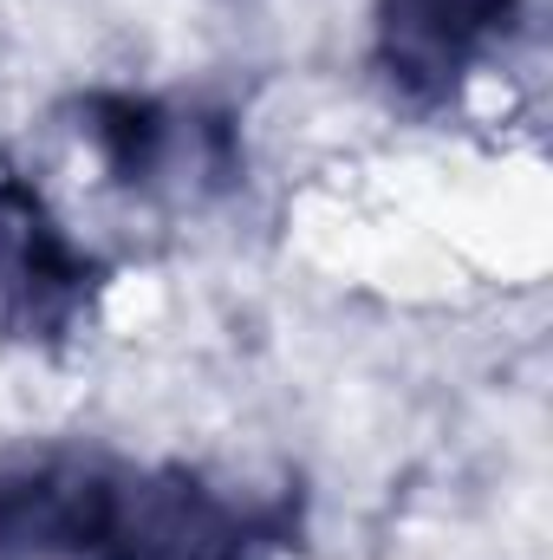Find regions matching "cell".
<instances>
[{"label": "cell", "mask_w": 553, "mask_h": 560, "mask_svg": "<svg viewBox=\"0 0 553 560\" xmlns=\"http://www.w3.org/2000/svg\"><path fill=\"white\" fill-rule=\"evenodd\" d=\"M98 287V261L59 229L46 196L0 170V319L20 339H59Z\"/></svg>", "instance_id": "3957f363"}, {"label": "cell", "mask_w": 553, "mask_h": 560, "mask_svg": "<svg viewBox=\"0 0 553 560\" xmlns=\"http://www.w3.org/2000/svg\"><path fill=\"white\" fill-rule=\"evenodd\" d=\"M521 0H378V72L385 85L430 112L462 92V79L515 33Z\"/></svg>", "instance_id": "7a4b0ae2"}, {"label": "cell", "mask_w": 553, "mask_h": 560, "mask_svg": "<svg viewBox=\"0 0 553 560\" xmlns=\"http://www.w3.org/2000/svg\"><path fill=\"white\" fill-rule=\"evenodd\" d=\"M79 131L92 138V150L105 156L111 183L125 189H156L169 170H183V156L209 176H235V156H228V131L209 118H183L156 98H138V92H92L79 105Z\"/></svg>", "instance_id": "277c9868"}, {"label": "cell", "mask_w": 553, "mask_h": 560, "mask_svg": "<svg viewBox=\"0 0 553 560\" xmlns=\"http://www.w3.org/2000/svg\"><path fill=\"white\" fill-rule=\"evenodd\" d=\"M286 515L222 495L196 469L33 456L0 469V560H255Z\"/></svg>", "instance_id": "6da1fadb"}]
</instances>
